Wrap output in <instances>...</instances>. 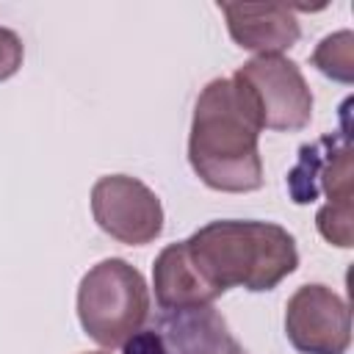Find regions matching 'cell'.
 Segmentation results:
<instances>
[{"mask_svg":"<svg viewBox=\"0 0 354 354\" xmlns=\"http://www.w3.org/2000/svg\"><path fill=\"white\" fill-rule=\"evenodd\" d=\"M88 354H108V351H88Z\"/></svg>","mask_w":354,"mask_h":354,"instance_id":"cell-14","label":"cell"},{"mask_svg":"<svg viewBox=\"0 0 354 354\" xmlns=\"http://www.w3.org/2000/svg\"><path fill=\"white\" fill-rule=\"evenodd\" d=\"M218 11L232 41L257 55H279L301 36L296 8L285 3H218Z\"/></svg>","mask_w":354,"mask_h":354,"instance_id":"cell-9","label":"cell"},{"mask_svg":"<svg viewBox=\"0 0 354 354\" xmlns=\"http://www.w3.org/2000/svg\"><path fill=\"white\" fill-rule=\"evenodd\" d=\"M260 119L235 77L210 80L194 105L188 163L213 191L249 194L263 185Z\"/></svg>","mask_w":354,"mask_h":354,"instance_id":"cell-1","label":"cell"},{"mask_svg":"<svg viewBox=\"0 0 354 354\" xmlns=\"http://www.w3.org/2000/svg\"><path fill=\"white\" fill-rule=\"evenodd\" d=\"M285 335L301 354H346L351 310L326 285H301L285 304Z\"/></svg>","mask_w":354,"mask_h":354,"instance_id":"cell-7","label":"cell"},{"mask_svg":"<svg viewBox=\"0 0 354 354\" xmlns=\"http://www.w3.org/2000/svg\"><path fill=\"white\" fill-rule=\"evenodd\" d=\"M183 243L218 296L230 288L274 290L299 266L293 235L271 221H210Z\"/></svg>","mask_w":354,"mask_h":354,"instance_id":"cell-2","label":"cell"},{"mask_svg":"<svg viewBox=\"0 0 354 354\" xmlns=\"http://www.w3.org/2000/svg\"><path fill=\"white\" fill-rule=\"evenodd\" d=\"M91 216L105 235L127 246H144L163 232L160 199L130 174H105L94 183Z\"/></svg>","mask_w":354,"mask_h":354,"instance_id":"cell-6","label":"cell"},{"mask_svg":"<svg viewBox=\"0 0 354 354\" xmlns=\"http://www.w3.org/2000/svg\"><path fill=\"white\" fill-rule=\"evenodd\" d=\"M22 58H25L22 39L11 28H3L0 25V83L8 80V77H14L19 72Z\"/></svg>","mask_w":354,"mask_h":354,"instance_id":"cell-13","label":"cell"},{"mask_svg":"<svg viewBox=\"0 0 354 354\" xmlns=\"http://www.w3.org/2000/svg\"><path fill=\"white\" fill-rule=\"evenodd\" d=\"M288 191L296 205L315 202L324 191L326 205L335 207H354L351 191V144L348 136L340 141L335 136H324L315 144L299 149V163L288 174Z\"/></svg>","mask_w":354,"mask_h":354,"instance_id":"cell-8","label":"cell"},{"mask_svg":"<svg viewBox=\"0 0 354 354\" xmlns=\"http://www.w3.org/2000/svg\"><path fill=\"white\" fill-rule=\"evenodd\" d=\"M249 94L260 127L299 133L313 119V91L301 69L285 55H254L232 75Z\"/></svg>","mask_w":354,"mask_h":354,"instance_id":"cell-4","label":"cell"},{"mask_svg":"<svg viewBox=\"0 0 354 354\" xmlns=\"http://www.w3.org/2000/svg\"><path fill=\"white\" fill-rule=\"evenodd\" d=\"M122 348L124 354H249L213 307L163 313Z\"/></svg>","mask_w":354,"mask_h":354,"instance_id":"cell-5","label":"cell"},{"mask_svg":"<svg viewBox=\"0 0 354 354\" xmlns=\"http://www.w3.org/2000/svg\"><path fill=\"white\" fill-rule=\"evenodd\" d=\"M77 318L94 343L124 346L149 318V290L141 271L119 257L91 266L77 288Z\"/></svg>","mask_w":354,"mask_h":354,"instance_id":"cell-3","label":"cell"},{"mask_svg":"<svg viewBox=\"0 0 354 354\" xmlns=\"http://www.w3.org/2000/svg\"><path fill=\"white\" fill-rule=\"evenodd\" d=\"M313 64L326 77L351 83L354 80V33L337 30V33L321 39V44L313 53Z\"/></svg>","mask_w":354,"mask_h":354,"instance_id":"cell-11","label":"cell"},{"mask_svg":"<svg viewBox=\"0 0 354 354\" xmlns=\"http://www.w3.org/2000/svg\"><path fill=\"white\" fill-rule=\"evenodd\" d=\"M315 224H318V232L340 246V249H348L354 243V207H335V205H324L315 216Z\"/></svg>","mask_w":354,"mask_h":354,"instance_id":"cell-12","label":"cell"},{"mask_svg":"<svg viewBox=\"0 0 354 354\" xmlns=\"http://www.w3.org/2000/svg\"><path fill=\"white\" fill-rule=\"evenodd\" d=\"M152 285H155V299L163 310H199L210 307L218 293L202 279L196 271L194 260L188 257L185 243H169L152 266Z\"/></svg>","mask_w":354,"mask_h":354,"instance_id":"cell-10","label":"cell"}]
</instances>
